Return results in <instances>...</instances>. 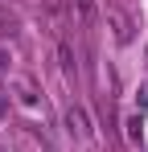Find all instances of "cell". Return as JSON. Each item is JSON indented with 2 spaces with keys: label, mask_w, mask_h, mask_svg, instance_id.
<instances>
[{
  "label": "cell",
  "mask_w": 148,
  "mask_h": 152,
  "mask_svg": "<svg viewBox=\"0 0 148 152\" xmlns=\"http://www.w3.org/2000/svg\"><path fill=\"white\" fill-rule=\"evenodd\" d=\"M66 124H70V132H74V136H82V140L91 136V119H86L82 107H70V111H66Z\"/></svg>",
  "instance_id": "obj_1"
}]
</instances>
